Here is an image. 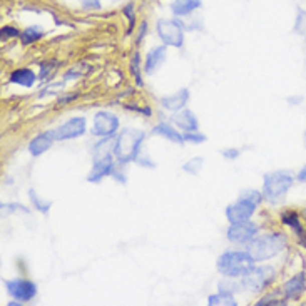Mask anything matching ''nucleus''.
Instances as JSON below:
<instances>
[{
  "label": "nucleus",
  "instance_id": "2",
  "mask_svg": "<svg viewBox=\"0 0 306 306\" xmlns=\"http://www.w3.org/2000/svg\"><path fill=\"white\" fill-rule=\"evenodd\" d=\"M256 261L253 259L248 251H236L229 249L224 251L223 254H219L218 258V271L226 278H241L248 271L253 268Z\"/></svg>",
  "mask_w": 306,
  "mask_h": 306
},
{
  "label": "nucleus",
  "instance_id": "4",
  "mask_svg": "<svg viewBox=\"0 0 306 306\" xmlns=\"http://www.w3.org/2000/svg\"><path fill=\"white\" fill-rule=\"evenodd\" d=\"M263 193L256 189H246L239 194L238 201L234 204H229L226 208V218H228L229 224L233 223H243V221L251 219V216L256 213V208L263 201Z\"/></svg>",
  "mask_w": 306,
  "mask_h": 306
},
{
  "label": "nucleus",
  "instance_id": "19",
  "mask_svg": "<svg viewBox=\"0 0 306 306\" xmlns=\"http://www.w3.org/2000/svg\"><path fill=\"white\" fill-rule=\"evenodd\" d=\"M152 134L154 135H161V137L171 140V142H176V144H184V134H181L178 129L173 127V125L166 124V122H159L156 127L152 129Z\"/></svg>",
  "mask_w": 306,
  "mask_h": 306
},
{
  "label": "nucleus",
  "instance_id": "15",
  "mask_svg": "<svg viewBox=\"0 0 306 306\" xmlns=\"http://www.w3.org/2000/svg\"><path fill=\"white\" fill-rule=\"evenodd\" d=\"M168 45H159V47H154L147 54V57L144 60V72L145 74H154L161 65L164 64L166 55H168Z\"/></svg>",
  "mask_w": 306,
  "mask_h": 306
},
{
  "label": "nucleus",
  "instance_id": "23",
  "mask_svg": "<svg viewBox=\"0 0 306 306\" xmlns=\"http://www.w3.org/2000/svg\"><path fill=\"white\" fill-rule=\"evenodd\" d=\"M42 37H44V32L39 27H29V29H25L22 34H20V40H22L24 45L35 44L37 40H40Z\"/></svg>",
  "mask_w": 306,
  "mask_h": 306
},
{
  "label": "nucleus",
  "instance_id": "25",
  "mask_svg": "<svg viewBox=\"0 0 306 306\" xmlns=\"http://www.w3.org/2000/svg\"><path fill=\"white\" fill-rule=\"evenodd\" d=\"M29 198H30V201H32V208H35L39 211V213H42V214H49V211H50V204L49 201H45V199H42L40 198V196L35 193L34 189H30L29 191Z\"/></svg>",
  "mask_w": 306,
  "mask_h": 306
},
{
  "label": "nucleus",
  "instance_id": "21",
  "mask_svg": "<svg viewBox=\"0 0 306 306\" xmlns=\"http://www.w3.org/2000/svg\"><path fill=\"white\" fill-rule=\"evenodd\" d=\"M203 2L201 0H174L171 4V10L176 17H184V15H189L193 10L199 9Z\"/></svg>",
  "mask_w": 306,
  "mask_h": 306
},
{
  "label": "nucleus",
  "instance_id": "30",
  "mask_svg": "<svg viewBox=\"0 0 306 306\" xmlns=\"http://www.w3.org/2000/svg\"><path fill=\"white\" fill-rule=\"evenodd\" d=\"M134 163H137L139 166H144V168H154V163L147 158V154H142V152H139V156L135 158Z\"/></svg>",
  "mask_w": 306,
  "mask_h": 306
},
{
  "label": "nucleus",
  "instance_id": "37",
  "mask_svg": "<svg viewBox=\"0 0 306 306\" xmlns=\"http://www.w3.org/2000/svg\"><path fill=\"white\" fill-rule=\"evenodd\" d=\"M145 30H147V24L142 22L140 24V32H139V39H137V42H140V40L144 39V35H145Z\"/></svg>",
  "mask_w": 306,
  "mask_h": 306
},
{
  "label": "nucleus",
  "instance_id": "26",
  "mask_svg": "<svg viewBox=\"0 0 306 306\" xmlns=\"http://www.w3.org/2000/svg\"><path fill=\"white\" fill-rule=\"evenodd\" d=\"M203 164H204V159L203 158H193V159H189L188 163H186L183 166V171L184 173H188V174H199L201 173V169H203Z\"/></svg>",
  "mask_w": 306,
  "mask_h": 306
},
{
  "label": "nucleus",
  "instance_id": "29",
  "mask_svg": "<svg viewBox=\"0 0 306 306\" xmlns=\"http://www.w3.org/2000/svg\"><path fill=\"white\" fill-rule=\"evenodd\" d=\"M124 15L127 17L129 20V30L127 32H130V30L134 29V25H135V12H134V4H127L124 7Z\"/></svg>",
  "mask_w": 306,
  "mask_h": 306
},
{
  "label": "nucleus",
  "instance_id": "31",
  "mask_svg": "<svg viewBox=\"0 0 306 306\" xmlns=\"http://www.w3.org/2000/svg\"><path fill=\"white\" fill-rule=\"evenodd\" d=\"M10 211H24V213H29V209L20 204H2V213H10Z\"/></svg>",
  "mask_w": 306,
  "mask_h": 306
},
{
  "label": "nucleus",
  "instance_id": "9",
  "mask_svg": "<svg viewBox=\"0 0 306 306\" xmlns=\"http://www.w3.org/2000/svg\"><path fill=\"white\" fill-rule=\"evenodd\" d=\"M226 236L234 244H249L258 236V226L251 223L249 219L243 221V223H233L229 224Z\"/></svg>",
  "mask_w": 306,
  "mask_h": 306
},
{
  "label": "nucleus",
  "instance_id": "35",
  "mask_svg": "<svg viewBox=\"0 0 306 306\" xmlns=\"http://www.w3.org/2000/svg\"><path fill=\"white\" fill-rule=\"evenodd\" d=\"M54 65L55 64H42V65H40V75H39V79H45V77H49V72H50V70H52V67H54Z\"/></svg>",
  "mask_w": 306,
  "mask_h": 306
},
{
  "label": "nucleus",
  "instance_id": "13",
  "mask_svg": "<svg viewBox=\"0 0 306 306\" xmlns=\"http://www.w3.org/2000/svg\"><path fill=\"white\" fill-rule=\"evenodd\" d=\"M189 102V89H179L178 92L171 94V95H164L163 99H161V104H163V107H166L171 112H178V110L184 109L186 104Z\"/></svg>",
  "mask_w": 306,
  "mask_h": 306
},
{
  "label": "nucleus",
  "instance_id": "38",
  "mask_svg": "<svg viewBox=\"0 0 306 306\" xmlns=\"http://www.w3.org/2000/svg\"><path fill=\"white\" fill-rule=\"evenodd\" d=\"M298 181L299 183H306V166L304 168H301V171L298 173Z\"/></svg>",
  "mask_w": 306,
  "mask_h": 306
},
{
  "label": "nucleus",
  "instance_id": "33",
  "mask_svg": "<svg viewBox=\"0 0 306 306\" xmlns=\"http://www.w3.org/2000/svg\"><path fill=\"white\" fill-rule=\"evenodd\" d=\"M82 7L85 10H97L100 9V0H82Z\"/></svg>",
  "mask_w": 306,
  "mask_h": 306
},
{
  "label": "nucleus",
  "instance_id": "16",
  "mask_svg": "<svg viewBox=\"0 0 306 306\" xmlns=\"http://www.w3.org/2000/svg\"><path fill=\"white\" fill-rule=\"evenodd\" d=\"M173 122L178 125L179 129H183L184 132H193V130H199L198 117L194 115L193 110H188V109L178 110V114L173 115Z\"/></svg>",
  "mask_w": 306,
  "mask_h": 306
},
{
  "label": "nucleus",
  "instance_id": "11",
  "mask_svg": "<svg viewBox=\"0 0 306 306\" xmlns=\"http://www.w3.org/2000/svg\"><path fill=\"white\" fill-rule=\"evenodd\" d=\"M114 154H100V156H94V164L92 169L87 176L89 183H100L104 178L107 176H112L115 164H114Z\"/></svg>",
  "mask_w": 306,
  "mask_h": 306
},
{
  "label": "nucleus",
  "instance_id": "7",
  "mask_svg": "<svg viewBox=\"0 0 306 306\" xmlns=\"http://www.w3.org/2000/svg\"><path fill=\"white\" fill-rule=\"evenodd\" d=\"M274 274L276 271L273 266H253L248 273L241 276V284L243 288L258 293V291L268 288L271 281L274 279Z\"/></svg>",
  "mask_w": 306,
  "mask_h": 306
},
{
  "label": "nucleus",
  "instance_id": "28",
  "mask_svg": "<svg viewBox=\"0 0 306 306\" xmlns=\"http://www.w3.org/2000/svg\"><path fill=\"white\" fill-rule=\"evenodd\" d=\"M184 140H189L193 144H203L206 140V135L198 132V130H193V132H184Z\"/></svg>",
  "mask_w": 306,
  "mask_h": 306
},
{
  "label": "nucleus",
  "instance_id": "39",
  "mask_svg": "<svg viewBox=\"0 0 306 306\" xmlns=\"http://www.w3.org/2000/svg\"><path fill=\"white\" fill-rule=\"evenodd\" d=\"M304 145H306V130H304Z\"/></svg>",
  "mask_w": 306,
  "mask_h": 306
},
{
  "label": "nucleus",
  "instance_id": "27",
  "mask_svg": "<svg viewBox=\"0 0 306 306\" xmlns=\"http://www.w3.org/2000/svg\"><path fill=\"white\" fill-rule=\"evenodd\" d=\"M218 288H219V291H223V293L234 294V293H238V291H241V288H243V284H241V281H239V283H234V281H233V283H231V281L224 279V281H219Z\"/></svg>",
  "mask_w": 306,
  "mask_h": 306
},
{
  "label": "nucleus",
  "instance_id": "22",
  "mask_svg": "<svg viewBox=\"0 0 306 306\" xmlns=\"http://www.w3.org/2000/svg\"><path fill=\"white\" fill-rule=\"evenodd\" d=\"M208 304L209 306H238L234 296L229 293H223V291H219L218 294H211L208 298Z\"/></svg>",
  "mask_w": 306,
  "mask_h": 306
},
{
  "label": "nucleus",
  "instance_id": "1",
  "mask_svg": "<svg viewBox=\"0 0 306 306\" xmlns=\"http://www.w3.org/2000/svg\"><path fill=\"white\" fill-rule=\"evenodd\" d=\"M144 137H145V132L140 129L129 127V129L120 130L114 142L115 161H117L120 166L135 161V158H137L140 152V147H142Z\"/></svg>",
  "mask_w": 306,
  "mask_h": 306
},
{
  "label": "nucleus",
  "instance_id": "6",
  "mask_svg": "<svg viewBox=\"0 0 306 306\" xmlns=\"http://www.w3.org/2000/svg\"><path fill=\"white\" fill-rule=\"evenodd\" d=\"M159 39L168 47L181 49L184 45V24L178 19H161L156 24Z\"/></svg>",
  "mask_w": 306,
  "mask_h": 306
},
{
  "label": "nucleus",
  "instance_id": "14",
  "mask_svg": "<svg viewBox=\"0 0 306 306\" xmlns=\"http://www.w3.org/2000/svg\"><path fill=\"white\" fill-rule=\"evenodd\" d=\"M306 289V276L304 273H298L283 286V294L286 299H298Z\"/></svg>",
  "mask_w": 306,
  "mask_h": 306
},
{
  "label": "nucleus",
  "instance_id": "18",
  "mask_svg": "<svg viewBox=\"0 0 306 306\" xmlns=\"http://www.w3.org/2000/svg\"><path fill=\"white\" fill-rule=\"evenodd\" d=\"M35 80H37V75L32 69H17L14 70L12 74H10V82L15 84V85H20V87H25V89H30L32 85L35 84Z\"/></svg>",
  "mask_w": 306,
  "mask_h": 306
},
{
  "label": "nucleus",
  "instance_id": "36",
  "mask_svg": "<svg viewBox=\"0 0 306 306\" xmlns=\"http://www.w3.org/2000/svg\"><path fill=\"white\" fill-rule=\"evenodd\" d=\"M223 156L226 159H238L239 158V150L238 149H224Z\"/></svg>",
  "mask_w": 306,
  "mask_h": 306
},
{
  "label": "nucleus",
  "instance_id": "12",
  "mask_svg": "<svg viewBox=\"0 0 306 306\" xmlns=\"http://www.w3.org/2000/svg\"><path fill=\"white\" fill-rule=\"evenodd\" d=\"M119 129V119L114 114L105 112V110H99L94 115V125H92V134L97 137H109L114 135Z\"/></svg>",
  "mask_w": 306,
  "mask_h": 306
},
{
  "label": "nucleus",
  "instance_id": "8",
  "mask_svg": "<svg viewBox=\"0 0 306 306\" xmlns=\"http://www.w3.org/2000/svg\"><path fill=\"white\" fill-rule=\"evenodd\" d=\"M4 284L7 288L9 296H12L14 299L20 301V303L32 301L37 294V284L29 279H5Z\"/></svg>",
  "mask_w": 306,
  "mask_h": 306
},
{
  "label": "nucleus",
  "instance_id": "3",
  "mask_svg": "<svg viewBox=\"0 0 306 306\" xmlns=\"http://www.w3.org/2000/svg\"><path fill=\"white\" fill-rule=\"evenodd\" d=\"M286 236L281 233H268L263 236H256V238L248 244V253L253 256V259L258 261H266L269 258L278 256L281 251L286 248Z\"/></svg>",
  "mask_w": 306,
  "mask_h": 306
},
{
  "label": "nucleus",
  "instance_id": "10",
  "mask_svg": "<svg viewBox=\"0 0 306 306\" xmlns=\"http://www.w3.org/2000/svg\"><path fill=\"white\" fill-rule=\"evenodd\" d=\"M85 129H87V119L79 115V117H72V119H69L67 122H64L62 125L55 127L52 130V134H54L55 140H69V139H75V137L84 135Z\"/></svg>",
  "mask_w": 306,
  "mask_h": 306
},
{
  "label": "nucleus",
  "instance_id": "5",
  "mask_svg": "<svg viewBox=\"0 0 306 306\" xmlns=\"http://www.w3.org/2000/svg\"><path fill=\"white\" fill-rule=\"evenodd\" d=\"M293 174L289 171H271L263 178V196L269 203H279L293 186Z\"/></svg>",
  "mask_w": 306,
  "mask_h": 306
},
{
  "label": "nucleus",
  "instance_id": "34",
  "mask_svg": "<svg viewBox=\"0 0 306 306\" xmlns=\"http://www.w3.org/2000/svg\"><path fill=\"white\" fill-rule=\"evenodd\" d=\"M22 34V32H19L17 29H14V27H4L2 29V37H19V35Z\"/></svg>",
  "mask_w": 306,
  "mask_h": 306
},
{
  "label": "nucleus",
  "instance_id": "24",
  "mask_svg": "<svg viewBox=\"0 0 306 306\" xmlns=\"http://www.w3.org/2000/svg\"><path fill=\"white\" fill-rule=\"evenodd\" d=\"M129 69H130V75H132L134 80H135V84H137L139 87H142V75H140V54L139 52L132 54Z\"/></svg>",
  "mask_w": 306,
  "mask_h": 306
},
{
  "label": "nucleus",
  "instance_id": "17",
  "mask_svg": "<svg viewBox=\"0 0 306 306\" xmlns=\"http://www.w3.org/2000/svg\"><path fill=\"white\" fill-rule=\"evenodd\" d=\"M54 134L52 130H47V132H42L39 135H35V137L30 140L29 144V152L34 156V158H39L40 154H44L45 150H49L52 147L54 144Z\"/></svg>",
  "mask_w": 306,
  "mask_h": 306
},
{
  "label": "nucleus",
  "instance_id": "20",
  "mask_svg": "<svg viewBox=\"0 0 306 306\" xmlns=\"http://www.w3.org/2000/svg\"><path fill=\"white\" fill-rule=\"evenodd\" d=\"M281 219H283V224L289 226V228L294 231V234L298 236L299 243L306 248V233H304L303 226H301V223H299L298 214L293 213V211H288V213L283 214V218H281Z\"/></svg>",
  "mask_w": 306,
  "mask_h": 306
},
{
  "label": "nucleus",
  "instance_id": "32",
  "mask_svg": "<svg viewBox=\"0 0 306 306\" xmlns=\"http://www.w3.org/2000/svg\"><path fill=\"white\" fill-rule=\"evenodd\" d=\"M303 25H304V12L298 9V14H296V25H294L296 32H301V30H303Z\"/></svg>",
  "mask_w": 306,
  "mask_h": 306
}]
</instances>
